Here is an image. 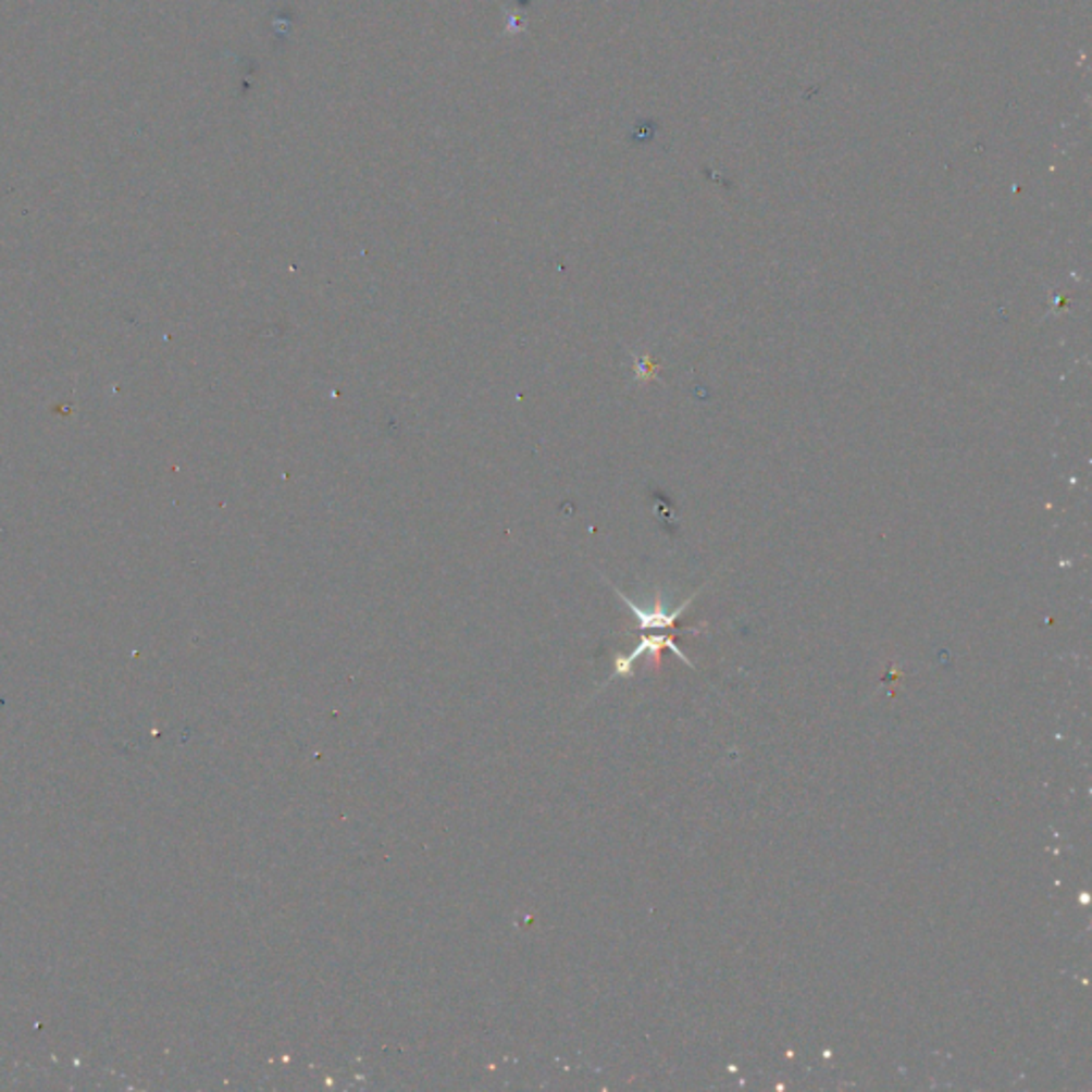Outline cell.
<instances>
[{
	"instance_id": "1",
	"label": "cell",
	"mask_w": 1092,
	"mask_h": 1092,
	"mask_svg": "<svg viewBox=\"0 0 1092 1092\" xmlns=\"http://www.w3.org/2000/svg\"><path fill=\"white\" fill-rule=\"evenodd\" d=\"M612 590H615V594H617V596H619L621 600L628 604V608H630V610H632V612L636 615V619H638V625H641L643 630H657V628H670V625H672V623L677 621V617H679V615H681V612L685 610V606H687V604L692 601V598H690V600L685 601V604H683L681 608H677L674 612H666V610H663V608H661L659 604H657L656 608H643V606H638L636 601L630 600V598H628L625 594H621V590H617V587H612Z\"/></svg>"
}]
</instances>
